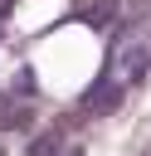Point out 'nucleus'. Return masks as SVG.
<instances>
[{"instance_id":"obj_6","label":"nucleus","mask_w":151,"mask_h":156,"mask_svg":"<svg viewBox=\"0 0 151 156\" xmlns=\"http://www.w3.org/2000/svg\"><path fill=\"white\" fill-rule=\"evenodd\" d=\"M68 156H83V151H68Z\"/></svg>"},{"instance_id":"obj_7","label":"nucleus","mask_w":151,"mask_h":156,"mask_svg":"<svg viewBox=\"0 0 151 156\" xmlns=\"http://www.w3.org/2000/svg\"><path fill=\"white\" fill-rule=\"evenodd\" d=\"M141 156H151V151H141Z\"/></svg>"},{"instance_id":"obj_5","label":"nucleus","mask_w":151,"mask_h":156,"mask_svg":"<svg viewBox=\"0 0 151 156\" xmlns=\"http://www.w3.org/2000/svg\"><path fill=\"white\" fill-rule=\"evenodd\" d=\"M107 15H112V0H93V5L83 10V20H88V24H102Z\"/></svg>"},{"instance_id":"obj_4","label":"nucleus","mask_w":151,"mask_h":156,"mask_svg":"<svg viewBox=\"0 0 151 156\" xmlns=\"http://www.w3.org/2000/svg\"><path fill=\"white\" fill-rule=\"evenodd\" d=\"M54 151H58V132H44L29 141V156H54Z\"/></svg>"},{"instance_id":"obj_1","label":"nucleus","mask_w":151,"mask_h":156,"mask_svg":"<svg viewBox=\"0 0 151 156\" xmlns=\"http://www.w3.org/2000/svg\"><path fill=\"white\" fill-rule=\"evenodd\" d=\"M146 63H151V54H146L141 44H132V49L122 54V83H141V73H146Z\"/></svg>"},{"instance_id":"obj_2","label":"nucleus","mask_w":151,"mask_h":156,"mask_svg":"<svg viewBox=\"0 0 151 156\" xmlns=\"http://www.w3.org/2000/svg\"><path fill=\"white\" fill-rule=\"evenodd\" d=\"M10 127H29V107L0 93V132H10Z\"/></svg>"},{"instance_id":"obj_3","label":"nucleus","mask_w":151,"mask_h":156,"mask_svg":"<svg viewBox=\"0 0 151 156\" xmlns=\"http://www.w3.org/2000/svg\"><path fill=\"white\" fill-rule=\"evenodd\" d=\"M122 102V88L117 83H102V88H93L88 98H83V107H97V112H107V107H117Z\"/></svg>"}]
</instances>
